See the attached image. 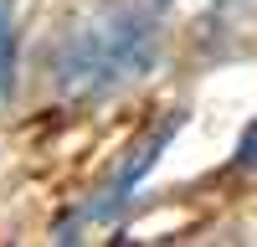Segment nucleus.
<instances>
[{
	"mask_svg": "<svg viewBox=\"0 0 257 247\" xmlns=\"http://www.w3.org/2000/svg\"><path fill=\"white\" fill-rule=\"evenodd\" d=\"M149 57H155V11L144 6L108 11L57 52V82L72 98H98V93H113L118 82L139 77Z\"/></svg>",
	"mask_w": 257,
	"mask_h": 247,
	"instance_id": "nucleus-1",
	"label": "nucleus"
},
{
	"mask_svg": "<svg viewBox=\"0 0 257 247\" xmlns=\"http://www.w3.org/2000/svg\"><path fill=\"white\" fill-rule=\"evenodd\" d=\"M16 88V21L0 6V98H11Z\"/></svg>",
	"mask_w": 257,
	"mask_h": 247,
	"instance_id": "nucleus-2",
	"label": "nucleus"
},
{
	"mask_svg": "<svg viewBox=\"0 0 257 247\" xmlns=\"http://www.w3.org/2000/svg\"><path fill=\"white\" fill-rule=\"evenodd\" d=\"M237 160H242V165H257V118L247 124V134H242V144H237Z\"/></svg>",
	"mask_w": 257,
	"mask_h": 247,
	"instance_id": "nucleus-3",
	"label": "nucleus"
}]
</instances>
